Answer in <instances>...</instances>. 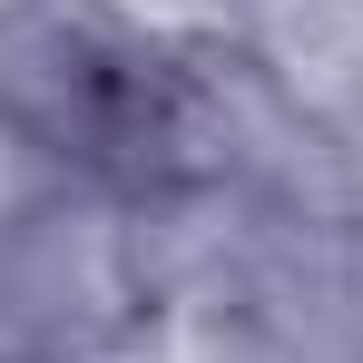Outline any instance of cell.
Segmentation results:
<instances>
[{
  "label": "cell",
  "mask_w": 363,
  "mask_h": 363,
  "mask_svg": "<svg viewBox=\"0 0 363 363\" xmlns=\"http://www.w3.org/2000/svg\"><path fill=\"white\" fill-rule=\"evenodd\" d=\"M206 89L167 40H147L108 0H20L0 10V118L50 157L108 177H177L196 147Z\"/></svg>",
  "instance_id": "1"
},
{
  "label": "cell",
  "mask_w": 363,
  "mask_h": 363,
  "mask_svg": "<svg viewBox=\"0 0 363 363\" xmlns=\"http://www.w3.org/2000/svg\"><path fill=\"white\" fill-rule=\"evenodd\" d=\"M226 314L265 363H363V216H285L245 236Z\"/></svg>",
  "instance_id": "2"
}]
</instances>
